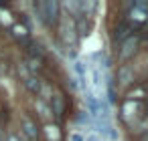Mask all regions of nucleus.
<instances>
[{"mask_svg":"<svg viewBox=\"0 0 148 141\" xmlns=\"http://www.w3.org/2000/svg\"><path fill=\"white\" fill-rule=\"evenodd\" d=\"M85 111L91 119H110V105L106 97L95 95L89 89L85 91Z\"/></svg>","mask_w":148,"mask_h":141,"instance_id":"obj_1","label":"nucleus"},{"mask_svg":"<svg viewBox=\"0 0 148 141\" xmlns=\"http://www.w3.org/2000/svg\"><path fill=\"white\" fill-rule=\"evenodd\" d=\"M14 34H16V36H25V34H27V30H25V26H21V24H16V26H14Z\"/></svg>","mask_w":148,"mask_h":141,"instance_id":"obj_13","label":"nucleus"},{"mask_svg":"<svg viewBox=\"0 0 148 141\" xmlns=\"http://www.w3.org/2000/svg\"><path fill=\"white\" fill-rule=\"evenodd\" d=\"M73 73H75V77H77L79 87H81L83 91H87V89H89V65H87V61L77 59L75 65H73Z\"/></svg>","mask_w":148,"mask_h":141,"instance_id":"obj_3","label":"nucleus"},{"mask_svg":"<svg viewBox=\"0 0 148 141\" xmlns=\"http://www.w3.org/2000/svg\"><path fill=\"white\" fill-rule=\"evenodd\" d=\"M37 109L41 111V115H43L45 119H47V117H51V113H49V109L45 107V103H43V101H37Z\"/></svg>","mask_w":148,"mask_h":141,"instance_id":"obj_10","label":"nucleus"},{"mask_svg":"<svg viewBox=\"0 0 148 141\" xmlns=\"http://www.w3.org/2000/svg\"><path fill=\"white\" fill-rule=\"evenodd\" d=\"M53 101H55V115H57V117H61V111H63V101H61V95H55V97H53Z\"/></svg>","mask_w":148,"mask_h":141,"instance_id":"obj_8","label":"nucleus"},{"mask_svg":"<svg viewBox=\"0 0 148 141\" xmlns=\"http://www.w3.org/2000/svg\"><path fill=\"white\" fill-rule=\"evenodd\" d=\"M85 141H108L106 137H99L97 133H87L85 135Z\"/></svg>","mask_w":148,"mask_h":141,"instance_id":"obj_11","label":"nucleus"},{"mask_svg":"<svg viewBox=\"0 0 148 141\" xmlns=\"http://www.w3.org/2000/svg\"><path fill=\"white\" fill-rule=\"evenodd\" d=\"M136 45H138V40H136V36H128L126 40H124V45H122V59H128L134 51H136Z\"/></svg>","mask_w":148,"mask_h":141,"instance_id":"obj_6","label":"nucleus"},{"mask_svg":"<svg viewBox=\"0 0 148 141\" xmlns=\"http://www.w3.org/2000/svg\"><path fill=\"white\" fill-rule=\"evenodd\" d=\"M130 18L136 20V22L148 20V2H134L132 10H130Z\"/></svg>","mask_w":148,"mask_h":141,"instance_id":"obj_4","label":"nucleus"},{"mask_svg":"<svg viewBox=\"0 0 148 141\" xmlns=\"http://www.w3.org/2000/svg\"><path fill=\"white\" fill-rule=\"evenodd\" d=\"M21 123H23V131L27 133V137H29V139H37V127H35V123H33L29 117H23Z\"/></svg>","mask_w":148,"mask_h":141,"instance_id":"obj_7","label":"nucleus"},{"mask_svg":"<svg viewBox=\"0 0 148 141\" xmlns=\"http://www.w3.org/2000/svg\"><path fill=\"white\" fill-rule=\"evenodd\" d=\"M37 10H39V16H41V20L45 22V24H55L57 22V18H59V4L57 2H39L37 4Z\"/></svg>","mask_w":148,"mask_h":141,"instance_id":"obj_2","label":"nucleus"},{"mask_svg":"<svg viewBox=\"0 0 148 141\" xmlns=\"http://www.w3.org/2000/svg\"><path fill=\"white\" fill-rule=\"evenodd\" d=\"M140 103L138 101H134V99H128L124 105H122V115L126 117V119H130V117H136L138 115V111H140Z\"/></svg>","mask_w":148,"mask_h":141,"instance_id":"obj_5","label":"nucleus"},{"mask_svg":"<svg viewBox=\"0 0 148 141\" xmlns=\"http://www.w3.org/2000/svg\"><path fill=\"white\" fill-rule=\"evenodd\" d=\"M67 141H85V135L81 131H71L69 137H67Z\"/></svg>","mask_w":148,"mask_h":141,"instance_id":"obj_9","label":"nucleus"},{"mask_svg":"<svg viewBox=\"0 0 148 141\" xmlns=\"http://www.w3.org/2000/svg\"><path fill=\"white\" fill-rule=\"evenodd\" d=\"M140 141H148V129L142 133V137H140Z\"/></svg>","mask_w":148,"mask_h":141,"instance_id":"obj_14","label":"nucleus"},{"mask_svg":"<svg viewBox=\"0 0 148 141\" xmlns=\"http://www.w3.org/2000/svg\"><path fill=\"white\" fill-rule=\"evenodd\" d=\"M47 135H49L51 139H57V135H59V133H57V127H55V125H53V127L49 125V127H47Z\"/></svg>","mask_w":148,"mask_h":141,"instance_id":"obj_12","label":"nucleus"}]
</instances>
